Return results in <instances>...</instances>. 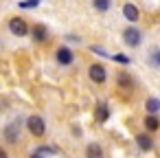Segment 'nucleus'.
Returning a JSON list of instances; mask_svg holds the SVG:
<instances>
[{"mask_svg":"<svg viewBox=\"0 0 160 158\" xmlns=\"http://www.w3.org/2000/svg\"><path fill=\"white\" fill-rule=\"evenodd\" d=\"M123 40H125L127 46H138V44H140V31H138L136 27H127V29L123 31Z\"/></svg>","mask_w":160,"mask_h":158,"instance_id":"1","label":"nucleus"},{"mask_svg":"<svg viewBox=\"0 0 160 158\" xmlns=\"http://www.w3.org/2000/svg\"><path fill=\"white\" fill-rule=\"evenodd\" d=\"M5 138H7L9 143H16V140H18V123H11V125L5 130Z\"/></svg>","mask_w":160,"mask_h":158,"instance_id":"11","label":"nucleus"},{"mask_svg":"<svg viewBox=\"0 0 160 158\" xmlns=\"http://www.w3.org/2000/svg\"><path fill=\"white\" fill-rule=\"evenodd\" d=\"M31 33H33V40H38V42H44L46 35H48V31H46L44 24H35V27L31 29Z\"/></svg>","mask_w":160,"mask_h":158,"instance_id":"8","label":"nucleus"},{"mask_svg":"<svg viewBox=\"0 0 160 158\" xmlns=\"http://www.w3.org/2000/svg\"><path fill=\"white\" fill-rule=\"evenodd\" d=\"M27 125H29V130H31V134H33V136H42V134H44V130H46V125H44V119H42V116H29Z\"/></svg>","mask_w":160,"mask_h":158,"instance_id":"2","label":"nucleus"},{"mask_svg":"<svg viewBox=\"0 0 160 158\" xmlns=\"http://www.w3.org/2000/svg\"><path fill=\"white\" fill-rule=\"evenodd\" d=\"M57 62L64 64V66L70 64V62H72V51H70V48H59V51H57Z\"/></svg>","mask_w":160,"mask_h":158,"instance_id":"9","label":"nucleus"},{"mask_svg":"<svg viewBox=\"0 0 160 158\" xmlns=\"http://www.w3.org/2000/svg\"><path fill=\"white\" fill-rule=\"evenodd\" d=\"M9 31L13 33V35H27L29 33V27H27V22L22 20V18H11V22H9Z\"/></svg>","mask_w":160,"mask_h":158,"instance_id":"3","label":"nucleus"},{"mask_svg":"<svg viewBox=\"0 0 160 158\" xmlns=\"http://www.w3.org/2000/svg\"><path fill=\"white\" fill-rule=\"evenodd\" d=\"M105 77H108V73H105V68H103L101 64H92V66H90V79H92L94 84H103Z\"/></svg>","mask_w":160,"mask_h":158,"instance_id":"4","label":"nucleus"},{"mask_svg":"<svg viewBox=\"0 0 160 158\" xmlns=\"http://www.w3.org/2000/svg\"><path fill=\"white\" fill-rule=\"evenodd\" d=\"M40 5V0H22L20 3V9H35Z\"/></svg>","mask_w":160,"mask_h":158,"instance_id":"16","label":"nucleus"},{"mask_svg":"<svg viewBox=\"0 0 160 158\" xmlns=\"http://www.w3.org/2000/svg\"><path fill=\"white\" fill-rule=\"evenodd\" d=\"M123 16H125V20H129V22H138L140 11H138V7H134V5H125V7H123Z\"/></svg>","mask_w":160,"mask_h":158,"instance_id":"5","label":"nucleus"},{"mask_svg":"<svg viewBox=\"0 0 160 158\" xmlns=\"http://www.w3.org/2000/svg\"><path fill=\"white\" fill-rule=\"evenodd\" d=\"M0 158H7V151H5L2 147H0Z\"/></svg>","mask_w":160,"mask_h":158,"instance_id":"21","label":"nucleus"},{"mask_svg":"<svg viewBox=\"0 0 160 158\" xmlns=\"http://www.w3.org/2000/svg\"><path fill=\"white\" fill-rule=\"evenodd\" d=\"M145 127H147L149 132H153V130H158V127H160V121H158L153 114H149V116L145 119Z\"/></svg>","mask_w":160,"mask_h":158,"instance_id":"12","label":"nucleus"},{"mask_svg":"<svg viewBox=\"0 0 160 158\" xmlns=\"http://www.w3.org/2000/svg\"><path fill=\"white\" fill-rule=\"evenodd\" d=\"M153 62H156V64H158V66H160V51H158V53H156V55H153Z\"/></svg>","mask_w":160,"mask_h":158,"instance_id":"20","label":"nucleus"},{"mask_svg":"<svg viewBox=\"0 0 160 158\" xmlns=\"http://www.w3.org/2000/svg\"><path fill=\"white\" fill-rule=\"evenodd\" d=\"M145 108H147V112H149V114H153V112H158V110H160V101H158V99H147Z\"/></svg>","mask_w":160,"mask_h":158,"instance_id":"14","label":"nucleus"},{"mask_svg":"<svg viewBox=\"0 0 160 158\" xmlns=\"http://www.w3.org/2000/svg\"><path fill=\"white\" fill-rule=\"evenodd\" d=\"M55 151V147H40L38 149V154H53Z\"/></svg>","mask_w":160,"mask_h":158,"instance_id":"19","label":"nucleus"},{"mask_svg":"<svg viewBox=\"0 0 160 158\" xmlns=\"http://www.w3.org/2000/svg\"><path fill=\"white\" fill-rule=\"evenodd\" d=\"M92 53H97V55H101V57H108V53H105L103 48H99V46H92Z\"/></svg>","mask_w":160,"mask_h":158,"instance_id":"18","label":"nucleus"},{"mask_svg":"<svg viewBox=\"0 0 160 158\" xmlns=\"http://www.w3.org/2000/svg\"><path fill=\"white\" fill-rule=\"evenodd\" d=\"M118 86H121V88H127V90H132V88H134V81H132V79H129L125 73H121V75H118Z\"/></svg>","mask_w":160,"mask_h":158,"instance_id":"13","label":"nucleus"},{"mask_svg":"<svg viewBox=\"0 0 160 158\" xmlns=\"http://www.w3.org/2000/svg\"><path fill=\"white\" fill-rule=\"evenodd\" d=\"M136 143H138V147H140L142 151H149V149L153 147V140H151V136H147V134H138V136H136Z\"/></svg>","mask_w":160,"mask_h":158,"instance_id":"7","label":"nucleus"},{"mask_svg":"<svg viewBox=\"0 0 160 158\" xmlns=\"http://www.w3.org/2000/svg\"><path fill=\"white\" fill-rule=\"evenodd\" d=\"M92 5H94V9H99V11H108L110 9V0H92Z\"/></svg>","mask_w":160,"mask_h":158,"instance_id":"15","label":"nucleus"},{"mask_svg":"<svg viewBox=\"0 0 160 158\" xmlns=\"http://www.w3.org/2000/svg\"><path fill=\"white\" fill-rule=\"evenodd\" d=\"M112 59H114V62H121V64H129V59H127L125 55H114Z\"/></svg>","mask_w":160,"mask_h":158,"instance_id":"17","label":"nucleus"},{"mask_svg":"<svg viewBox=\"0 0 160 158\" xmlns=\"http://www.w3.org/2000/svg\"><path fill=\"white\" fill-rule=\"evenodd\" d=\"M108 116H110L108 105H105V103H99V105H97V110H94V119H97V123H105V121H108Z\"/></svg>","mask_w":160,"mask_h":158,"instance_id":"6","label":"nucleus"},{"mask_svg":"<svg viewBox=\"0 0 160 158\" xmlns=\"http://www.w3.org/2000/svg\"><path fill=\"white\" fill-rule=\"evenodd\" d=\"M86 156H88V158H103V149H101L97 143H90L88 149H86Z\"/></svg>","mask_w":160,"mask_h":158,"instance_id":"10","label":"nucleus"},{"mask_svg":"<svg viewBox=\"0 0 160 158\" xmlns=\"http://www.w3.org/2000/svg\"><path fill=\"white\" fill-rule=\"evenodd\" d=\"M31 158H42V156H40V154H33V156H31Z\"/></svg>","mask_w":160,"mask_h":158,"instance_id":"22","label":"nucleus"}]
</instances>
